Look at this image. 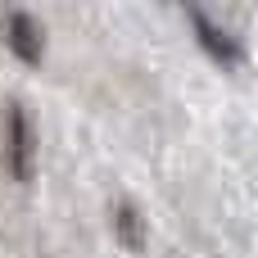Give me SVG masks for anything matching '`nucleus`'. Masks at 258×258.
<instances>
[{
  "label": "nucleus",
  "instance_id": "obj_3",
  "mask_svg": "<svg viewBox=\"0 0 258 258\" xmlns=\"http://www.w3.org/2000/svg\"><path fill=\"white\" fill-rule=\"evenodd\" d=\"M5 45H9L23 63H41V27H36V18L14 9V14L5 18Z\"/></svg>",
  "mask_w": 258,
  "mask_h": 258
},
{
  "label": "nucleus",
  "instance_id": "obj_2",
  "mask_svg": "<svg viewBox=\"0 0 258 258\" xmlns=\"http://www.w3.org/2000/svg\"><path fill=\"white\" fill-rule=\"evenodd\" d=\"M5 163L14 177L32 172V132H27V118L18 104H9V113H5Z\"/></svg>",
  "mask_w": 258,
  "mask_h": 258
},
{
  "label": "nucleus",
  "instance_id": "obj_4",
  "mask_svg": "<svg viewBox=\"0 0 258 258\" xmlns=\"http://www.w3.org/2000/svg\"><path fill=\"white\" fill-rule=\"evenodd\" d=\"M118 231L127 236V245H132V249L141 245V222H136V213H132V209H118Z\"/></svg>",
  "mask_w": 258,
  "mask_h": 258
},
{
  "label": "nucleus",
  "instance_id": "obj_1",
  "mask_svg": "<svg viewBox=\"0 0 258 258\" xmlns=\"http://www.w3.org/2000/svg\"><path fill=\"white\" fill-rule=\"evenodd\" d=\"M186 14H190V27H195V36H200V45L209 50V59H218L222 68H236L240 59H245V50H240V41L236 36H227L200 5H186Z\"/></svg>",
  "mask_w": 258,
  "mask_h": 258
}]
</instances>
